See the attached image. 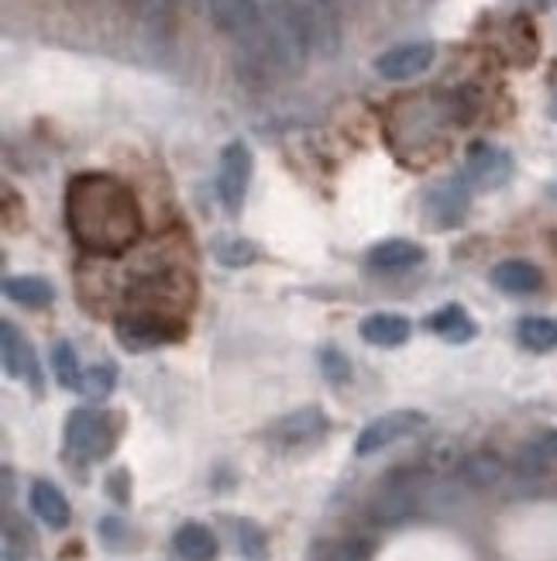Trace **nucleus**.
Here are the masks:
<instances>
[{
  "mask_svg": "<svg viewBox=\"0 0 557 561\" xmlns=\"http://www.w3.org/2000/svg\"><path fill=\"white\" fill-rule=\"evenodd\" d=\"M66 221L73 238L97 255H117L141 238L138 203L114 176H76L66 190Z\"/></svg>",
  "mask_w": 557,
  "mask_h": 561,
  "instance_id": "1",
  "label": "nucleus"
},
{
  "mask_svg": "<svg viewBox=\"0 0 557 561\" xmlns=\"http://www.w3.org/2000/svg\"><path fill=\"white\" fill-rule=\"evenodd\" d=\"M427 427V417L420 410H392V413H382V417H376L371 424L362 427L358 441H355V451L362 454V459H368V454L376 451H385L389 445H396L403 438H413V434H420Z\"/></svg>",
  "mask_w": 557,
  "mask_h": 561,
  "instance_id": "2",
  "label": "nucleus"
},
{
  "mask_svg": "<svg viewBox=\"0 0 557 561\" xmlns=\"http://www.w3.org/2000/svg\"><path fill=\"white\" fill-rule=\"evenodd\" d=\"M117 341L128 351H149L179 335V327L169 314H155V310H138V314H124L114 324Z\"/></svg>",
  "mask_w": 557,
  "mask_h": 561,
  "instance_id": "3",
  "label": "nucleus"
},
{
  "mask_svg": "<svg viewBox=\"0 0 557 561\" xmlns=\"http://www.w3.org/2000/svg\"><path fill=\"white\" fill-rule=\"evenodd\" d=\"M211 21L217 25V32L231 35L238 41H244L248 49H255L262 35H265V14L255 0H211Z\"/></svg>",
  "mask_w": 557,
  "mask_h": 561,
  "instance_id": "4",
  "label": "nucleus"
},
{
  "mask_svg": "<svg viewBox=\"0 0 557 561\" xmlns=\"http://www.w3.org/2000/svg\"><path fill=\"white\" fill-rule=\"evenodd\" d=\"M252 170H255V159H252V149H248L244 141H231L220 152L217 194H220L227 211H238V207H241V200L248 194V183H252Z\"/></svg>",
  "mask_w": 557,
  "mask_h": 561,
  "instance_id": "5",
  "label": "nucleus"
},
{
  "mask_svg": "<svg viewBox=\"0 0 557 561\" xmlns=\"http://www.w3.org/2000/svg\"><path fill=\"white\" fill-rule=\"evenodd\" d=\"M413 510H417V479H413V472L403 469L392 472L376 493V500L368 503V516L376 524H400Z\"/></svg>",
  "mask_w": 557,
  "mask_h": 561,
  "instance_id": "6",
  "label": "nucleus"
},
{
  "mask_svg": "<svg viewBox=\"0 0 557 561\" xmlns=\"http://www.w3.org/2000/svg\"><path fill=\"white\" fill-rule=\"evenodd\" d=\"M512 176V155L499 145H489V141H479L468 149V159H465V179L474 186V190H499L506 186Z\"/></svg>",
  "mask_w": 557,
  "mask_h": 561,
  "instance_id": "7",
  "label": "nucleus"
},
{
  "mask_svg": "<svg viewBox=\"0 0 557 561\" xmlns=\"http://www.w3.org/2000/svg\"><path fill=\"white\" fill-rule=\"evenodd\" d=\"M114 431L107 427V417L93 410H73L66 421V445L69 451L83 454V459H97L111 448Z\"/></svg>",
  "mask_w": 557,
  "mask_h": 561,
  "instance_id": "8",
  "label": "nucleus"
},
{
  "mask_svg": "<svg viewBox=\"0 0 557 561\" xmlns=\"http://www.w3.org/2000/svg\"><path fill=\"white\" fill-rule=\"evenodd\" d=\"M433 55H438V49L430 46V41H406V46H392L389 52H382L376 59V73L382 79H413L420 76L423 70H430Z\"/></svg>",
  "mask_w": 557,
  "mask_h": 561,
  "instance_id": "9",
  "label": "nucleus"
},
{
  "mask_svg": "<svg viewBox=\"0 0 557 561\" xmlns=\"http://www.w3.org/2000/svg\"><path fill=\"white\" fill-rule=\"evenodd\" d=\"M468 211V186L465 179L451 176V179H441L430 186L427 194V221L438 224V227H451L458 224Z\"/></svg>",
  "mask_w": 557,
  "mask_h": 561,
  "instance_id": "10",
  "label": "nucleus"
},
{
  "mask_svg": "<svg viewBox=\"0 0 557 561\" xmlns=\"http://www.w3.org/2000/svg\"><path fill=\"white\" fill-rule=\"evenodd\" d=\"M327 431V417L320 407H300L293 413H286V417H279L273 427H268V438H273L276 445H286V448H296V445H306L320 438V434Z\"/></svg>",
  "mask_w": 557,
  "mask_h": 561,
  "instance_id": "11",
  "label": "nucleus"
},
{
  "mask_svg": "<svg viewBox=\"0 0 557 561\" xmlns=\"http://www.w3.org/2000/svg\"><path fill=\"white\" fill-rule=\"evenodd\" d=\"M0 345H4V369L8 376L25 379L31 389H38V359L35 348L28 345V338L11 321H0Z\"/></svg>",
  "mask_w": 557,
  "mask_h": 561,
  "instance_id": "12",
  "label": "nucleus"
},
{
  "mask_svg": "<svg viewBox=\"0 0 557 561\" xmlns=\"http://www.w3.org/2000/svg\"><path fill=\"white\" fill-rule=\"evenodd\" d=\"M423 259H427L423 245L406 241V238L379 241V245L368 252V265L376 269V273H406V269H417Z\"/></svg>",
  "mask_w": 557,
  "mask_h": 561,
  "instance_id": "13",
  "label": "nucleus"
},
{
  "mask_svg": "<svg viewBox=\"0 0 557 561\" xmlns=\"http://www.w3.org/2000/svg\"><path fill=\"white\" fill-rule=\"evenodd\" d=\"M409 317L403 314H392V310H379V314H368L362 324H358V335L368 341V345H379V348H396L409 338Z\"/></svg>",
  "mask_w": 557,
  "mask_h": 561,
  "instance_id": "14",
  "label": "nucleus"
},
{
  "mask_svg": "<svg viewBox=\"0 0 557 561\" xmlns=\"http://www.w3.org/2000/svg\"><path fill=\"white\" fill-rule=\"evenodd\" d=\"M492 283L499 286L503 294L527 297V294H536V289L544 286V276H541V269L527 259H506L492 269Z\"/></svg>",
  "mask_w": 557,
  "mask_h": 561,
  "instance_id": "15",
  "label": "nucleus"
},
{
  "mask_svg": "<svg viewBox=\"0 0 557 561\" xmlns=\"http://www.w3.org/2000/svg\"><path fill=\"white\" fill-rule=\"evenodd\" d=\"M547 465H557V427L536 431L516 454V469L523 475H541Z\"/></svg>",
  "mask_w": 557,
  "mask_h": 561,
  "instance_id": "16",
  "label": "nucleus"
},
{
  "mask_svg": "<svg viewBox=\"0 0 557 561\" xmlns=\"http://www.w3.org/2000/svg\"><path fill=\"white\" fill-rule=\"evenodd\" d=\"M173 548H176L179 561H214L217 558V537L203 524L190 521L173 534Z\"/></svg>",
  "mask_w": 557,
  "mask_h": 561,
  "instance_id": "17",
  "label": "nucleus"
},
{
  "mask_svg": "<svg viewBox=\"0 0 557 561\" xmlns=\"http://www.w3.org/2000/svg\"><path fill=\"white\" fill-rule=\"evenodd\" d=\"M31 510L41 524H49L55 531H62L69 524V503L52 483H35L31 486Z\"/></svg>",
  "mask_w": 557,
  "mask_h": 561,
  "instance_id": "18",
  "label": "nucleus"
},
{
  "mask_svg": "<svg viewBox=\"0 0 557 561\" xmlns=\"http://www.w3.org/2000/svg\"><path fill=\"white\" fill-rule=\"evenodd\" d=\"M503 459L492 451H471L468 459H461V479L471 486V489H489L503 479Z\"/></svg>",
  "mask_w": 557,
  "mask_h": 561,
  "instance_id": "19",
  "label": "nucleus"
},
{
  "mask_svg": "<svg viewBox=\"0 0 557 561\" xmlns=\"http://www.w3.org/2000/svg\"><path fill=\"white\" fill-rule=\"evenodd\" d=\"M427 327L438 331V335L447 338V341H468V338L474 335V324H471V317H468V310L458 307V303H451V307L438 310V314H433V317L427 321Z\"/></svg>",
  "mask_w": 557,
  "mask_h": 561,
  "instance_id": "20",
  "label": "nucleus"
},
{
  "mask_svg": "<svg viewBox=\"0 0 557 561\" xmlns=\"http://www.w3.org/2000/svg\"><path fill=\"white\" fill-rule=\"evenodd\" d=\"M4 294L14 303H25V307H46L52 303V286L38 276H8L4 279Z\"/></svg>",
  "mask_w": 557,
  "mask_h": 561,
  "instance_id": "21",
  "label": "nucleus"
},
{
  "mask_svg": "<svg viewBox=\"0 0 557 561\" xmlns=\"http://www.w3.org/2000/svg\"><path fill=\"white\" fill-rule=\"evenodd\" d=\"M520 341L530 351H554L557 348V321L550 317H523L520 321Z\"/></svg>",
  "mask_w": 557,
  "mask_h": 561,
  "instance_id": "22",
  "label": "nucleus"
},
{
  "mask_svg": "<svg viewBox=\"0 0 557 561\" xmlns=\"http://www.w3.org/2000/svg\"><path fill=\"white\" fill-rule=\"evenodd\" d=\"M114 383H117V369L114 365H90V369H83L79 392L87 400H107Z\"/></svg>",
  "mask_w": 557,
  "mask_h": 561,
  "instance_id": "23",
  "label": "nucleus"
},
{
  "mask_svg": "<svg viewBox=\"0 0 557 561\" xmlns=\"http://www.w3.org/2000/svg\"><path fill=\"white\" fill-rule=\"evenodd\" d=\"M52 369H55V379L59 386H66V389H79V379H83V369L76 362V351L69 341H59L52 348Z\"/></svg>",
  "mask_w": 557,
  "mask_h": 561,
  "instance_id": "24",
  "label": "nucleus"
},
{
  "mask_svg": "<svg viewBox=\"0 0 557 561\" xmlns=\"http://www.w3.org/2000/svg\"><path fill=\"white\" fill-rule=\"evenodd\" d=\"M255 245H248L244 238H224L217 245V262L227 265V269H244L255 262Z\"/></svg>",
  "mask_w": 557,
  "mask_h": 561,
  "instance_id": "25",
  "label": "nucleus"
},
{
  "mask_svg": "<svg viewBox=\"0 0 557 561\" xmlns=\"http://www.w3.org/2000/svg\"><path fill=\"white\" fill-rule=\"evenodd\" d=\"M320 369H324V376L330 383H347L351 379V365H347V359L341 356L334 345L320 348Z\"/></svg>",
  "mask_w": 557,
  "mask_h": 561,
  "instance_id": "26",
  "label": "nucleus"
},
{
  "mask_svg": "<svg viewBox=\"0 0 557 561\" xmlns=\"http://www.w3.org/2000/svg\"><path fill=\"white\" fill-rule=\"evenodd\" d=\"M238 548L244 551V558L258 561L265 554V534L252 524V521H238Z\"/></svg>",
  "mask_w": 557,
  "mask_h": 561,
  "instance_id": "27",
  "label": "nucleus"
},
{
  "mask_svg": "<svg viewBox=\"0 0 557 561\" xmlns=\"http://www.w3.org/2000/svg\"><path fill=\"white\" fill-rule=\"evenodd\" d=\"M327 561H371V545L365 537H347L334 551H330Z\"/></svg>",
  "mask_w": 557,
  "mask_h": 561,
  "instance_id": "28",
  "label": "nucleus"
},
{
  "mask_svg": "<svg viewBox=\"0 0 557 561\" xmlns=\"http://www.w3.org/2000/svg\"><path fill=\"white\" fill-rule=\"evenodd\" d=\"M550 117H557V97L550 100Z\"/></svg>",
  "mask_w": 557,
  "mask_h": 561,
  "instance_id": "29",
  "label": "nucleus"
},
{
  "mask_svg": "<svg viewBox=\"0 0 557 561\" xmlns=\"http://www.w3.org/2000/svg\"><path fill=\"white\" fill-rule=\"evenodd\" d=\"M317 4H334V0H317Z\"/></svg>",
  "mask_w": 557,
  "mask_h": 561,
  "instance_id": "30",
  "label": "nucleus"
},
{
  "mask_svg": "<svg viewBox=\"0 0 557 561\" xmlns=\"http://www.w3.org/2000/svg\"><path fill=\"white\" fill-rule=\"evenodd\" d=\"M4 561H14V558H4Z\"/></svg>",
  "mask_w": 557,
  "mask_h": 561,
  "instance_id": "31",
  "label": "nucleus"
}]
</instances>
